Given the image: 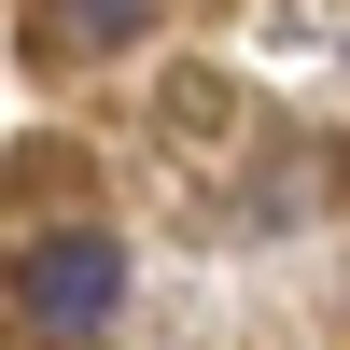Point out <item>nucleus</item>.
<instances>
[{
	"mask_svg": "<svg viewBox=\"0 0 350 350\" xmlns=\"http://www.w3.org/2000/svg\"><path fill=\"white\" fill-rule=\"evenodd\" d=\"M14 308H28V336L84 350L112 308H126V252H112L98 224H56V239H28V252H14Z\"/></svg>",
	"mask_w": 350,
	"mask_h": 350,
	"instance_id": "f257e3e1",
	"label": "nucleus"
},
{
	"mask_svg": "<svg viewBox=\"0 0 350 350\" xmlns=\"http://www.w3.org/2000/svg\"><path fill=\"white\" fill-rule=\"evenodd\" d=\"M140 14H154V0H56V28H70V42H140Z\"/></svg>",
	"mask_w": 350,
	"mask_h": 350,
	"instance_id": "f03ea898",
	"label": "nucleus"
}]
</instances>
